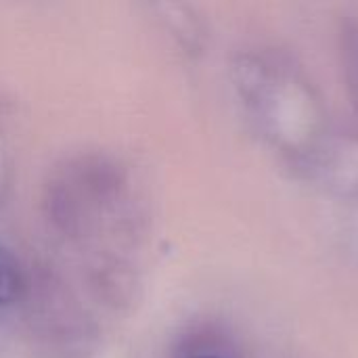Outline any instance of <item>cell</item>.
Listing matches in <instances>:
<instances>
[{
  "label": "cell",
  "mask_w": 358,
  "mask_h": 358,
  "mask_svg": "<svg viewBox=\"0 0 358 358\" xmlns=\"http://www.w3.org/2000/svg\"><path fill=\"white\" fill-rule=\"evenodd\" d=\"M176 358H243L231 334L216 325H199L180 338Z\"/></svg>",
  "instance_id": "277c9868"
},
{
  "label": "cell",
  "mask_w": 358,
  "mask_h": 358,
  "mask_svg": "<svg viewBox=\"0 0 358 358\" xmlns=\"http://www.w3.org/2000/svg\"><path fill=\"white\" fill-rule=\"evenodd\" d=\"M302 172L329 191L358 203V136L331 128Z\"/></svg>",
  "instance_id": "3957f363"
},
{
  "label": "cell",
  "mask_w": 358,
  "mask_h": 358,
  "mask_svg": "<svg viewBox=\"0 0 358 358\" xmlns=\"http://www.w3.org/2000/svg\"><path fill=\"white\" fill-rule=\"evenodd\" d=\"M25 289L23 268L10 250L0 245V308L13 306Z\"/></svg>",
  "instance_id": "8992f818"
},
{
  "label": "cell",
  "mask_w": 358,
  "mask_h": 358,
  "mask_svg": "<svg viewBox=\"0 0 358 358\" xmlns=\"http://www.w3.org/2000/svg\"><path fill=\"white\" fill-rule=\"evenodd\" d=\"M338 57L346 94L358 117V15H346L340 21Z\"/></svg>",
  "instance_id": "5b68a950"
},
{
  "label": "cell",
  "mask_w": 358,
  "mask_h": 358,
  "mask_svg": "<svg viewBox=\"0 0 358 358\" xmlns=\"http://www.w3.org/2000/svg\"><path fill=\"white\" fill-rule=\"evenodd\" d=\"M231 80L256 132L302 172L331 132L308 76L275 48H245L231 63Z\"/></svg>",
  "instance_id": "6da1fadb"
},
{
  "label": "cell",
  "mask_w": 358,
  "mask_h": 358,
  "mask_svg": "<svg viewBox=\"0 0 358 358\" xmlns=\"http://www.w3.org/2000/svg\"><path fill=\"white\" fill-rule=\"evenodd\" d=\"M126 191V172L103 153H82L65 162L42 191L48 222L65 237H82L96 214L113 208Z\"/></svg>",
  "instance_id": "7a4b0ae2"
}]
</instances>
